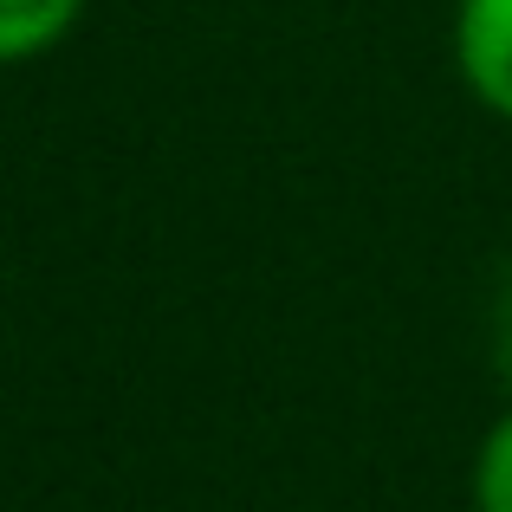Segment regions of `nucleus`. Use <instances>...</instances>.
Masks as SVG:
<instances>
[{
  "instance_id": "1",
  "label": "nucleus",
  "mask_w": 512,
  "mask_h": 512,
  "mask_svg": "<svg viewBox=\"0 0 512 512\" xmlns=\"http://www.w3.org/2000/svg\"><path fill=\"white\" fill-rule=\"evenodd\" d=\"M454 72L480 111L512 124V0H454Z\"/></svg>"
},
{
  "instance_id": "2",
  "label": "nucleus",
  "mask_w": 512,
  "mask_h": 512,
  "mask_svg": "<svg viewBox=\"0 0 512 512\" xmlns=\"http://www.w3.org/2000/svg\"><path fill=\"white\" fill-rule=\"evenodd\" d=\"M78 20H85V0H0V72L59 52Z\"/></svg>"
},
{
  "instance_id": "3",
  "label": "nucleus",
  "mask_w": 512,
  "mask_h": 512,
  "mask_svg": "<svg viewBox=\"0 0 512 512\" xmlns=\"http://www.w3.org/2000/svg\"><path fill=\"white\" fill-rule=\"evenodd\" d=\"M467 506L474 512H512V402L493 415V428L474 448V467H467Z\"/></svg>"
},
{
  "instance_id": "4",
  "label": "nucleus",
  "mask_w": 512,
  "mask_h": 512,
  "mask_svg": "<svg viewBox=\"0 0 512 512\" xmlns=\"http://www.w3.org/2000/svg\"><path fill=\"white\" fill-rule=\"evenodd\" d=\"M493 357H500V376L512 383V279L500 292V312H493Z\"/></svg>"
}]
</instances>
